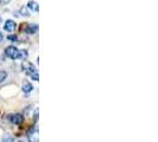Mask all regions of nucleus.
I'll use <instances>...</instances> for the list:
<instances>
[{
	"mask_svg": "<svg viewBox=\"0 0 158 142\" xmlns=\"http://www.w3.org/2000/svg\"><path fill=\"white\" fill-rule=\"evenodd\" d=\"M23 70H24V72L26 73L27 76H30L34 80H36V82L39 80L38 71H37V69L35 68L34 64H31V63H29V62L23 63Z\"/></svg>",
	"mask_w": 158,
	"mask_h": 142,
	"instance_id": "f257e3e1",
	"label": "nucleus"
},
{
	"mask_svg": "<svg viewBox=\"0 0 158 142\" xmlns=\"http://www.w3.org/2000/svg\"><path fill=\"white\" fill-rule=\"evenodd\" d=\"M18 50L16 46H13V45H10L7 46L6 49H5V56L6 57H9L10 59H13V61H16L18 58Z\"/></svg>",
	"mask_w": 158,
	"mask_h": 142,
	"instance_id": "f03ea898",
	"label": "nucleus"
},
{
	"mask_svg": "<svg viewBox=\"0 0 158 142\" xmlns=\"http://www.w3.org/2000/svg\"><path fill=\"white\" fill-rule=\"evenodd\" d=\"M10 121L13 124H16V125H19V124H22L24 122V116L22 114H13V115L10 116Z\"/></svg>",
	"mask_w": 158,
	"mask_h": 142,
	"instance_id": "7ed1b4c3",
	"label": "nucleus"
},
{
	"mask_svg": "<svg viewBox=\"0 0 158 142\" xmlns=\"http://www.w3.org/2000/svg\"><path fill=\"white\" fill-rule=\"evenodd\" d=\"M4 30L6 31V32H13L14 30H16V23L13 21V20H6V23H5V25H4Z\"/></svg>",
	"mask_w": 158,
	"mask_h": 142,
	"instance_id": "20e7f679",
	"label": "nucleus"
},
{
	"mask_svg": "<svg viewBox=\"0 0 158 142\" xmlns=\"http://www.w3.org/2000/svg\"><path fill=\"white\" fill-rule=\"evenodd\" d=\"M25 31H26V33H29V35H35V33H37V31H38V24H30V25H27Z\"/></svg>",
	"mask_w": 158,
	"mask_h": 142,
	"instance_id": "39448f33",
	"label": "nucleus"
},
{
	"mask_svg": "<svg viewBox=\"0 0 158 142\" xmlns=\"http://www.w3.org/2000/svg\"><path fill=\"white\" fill-rule=\"evenodd\" d=\"M32 90H34V85H32L30 82H25V83L23 84V92H24V94H30Z\"/></svg>",
	"mask_w": 158,
	"mask_h": 142,
	"instance_id": "423d86ee",
	"label": "nucleus"
},
{
	"mask_svg": "<svg viewBox=\"0 0 158 142\" xmlns=\"http://www.w3.org/2000/svg\"><path fill=\"white\" fill-rule=\"evenodd\" d=\"M29 9H31V11H36V12H38L39 11V6H38V4L34 1V0H31V1H29L27 2V6H26Z\"/></svg>",
	"mask_w": 158,
	"mask_h": 142,
	"instance_id": "0eeeda50",
	"label": "nucleus"
},
{
	"mask_svg": "<svg viewBox=\"0 0 158 142\" xmlns=\"http://www.w3.org/2000/svg\"><path fill=\"white\" fill-rule=\"evenodd\" d=\"M1 142H14V137L11 136L10 134H5L1 139Z\"/></svg>",
	"mask_w": 158,
	"mask_h": 142,
	"instance_id": "6e6552de",
	"label": "nucleus"
},
{
	"mask_svg": "<svg viewBox=\"0 0 158 142\" xmlns=\"http://www.w3.org/2000/svg\"><path fill=\"white\" fill-rule=\"evenodd\" d=\"M20 14H22L23 17H29V16H30L29 9H27V7H25V6H23V7L20 9Z\"/></svg>",
	"mask_w": 158,
	"mask_h": 142,
	"instance_id": "1a4fd4ad",
	"label": "nucleus"
},
{
	"mask_svg": "<svg viewBox=\"0 0 158 142\" xmlns=\"http://www.w3.org/2000/svg\"><path fill=\"white\" fill-rule=\"evenodd\" d=\"M6 78H7V72L5 70H0V83L6 80Z\"/></svg>",
	"mask_w": 158,
	"mask_h": 142,
	"instance_id": "9d476101",
	"label": "nucleus"
},
{
	"mask_svg": "<svg viewBox=\"0 0 158 142\" xmlns=\"http://www.w3.org/2000/svg\"><path fill=\"white\" fill-rule=\"evenodd\" d=\"M9 39L10 40H12V42H17L18 37L17 36H9Z\"/></svg>",
	"mask_w": 158,
	"mask_h": 142,
	"instance_id": "9b49d317",
	"label": "nucleus"
},
{
	"mask_svg": "<svg viewBox=\"0 0 158 142\" xmlns=\"http://www.w3.org/2000/svg\"><path fill=\"white\" fill-rule=\"evenodd\" d=\"M10 0H0V5H6V4H9Z\"/></svg>",
	"mask_w": 158,
	"mask_h": 142,
	"instance_id": "f8f14e48",
	"label": "nucleus"
},
{
	"mask_svg": "<svg viewBox=\"0 0 158 142\" xmlns=\"http://www.w3.org/2000/svg\"><path fill=\"white\" fill-rule=\"evenodd\" d=\"M2 40H4V35H2L1 32H0V43H1Z\"/></svg>",
	"mask_w": 158,
	"mask_h": 142,
	"instance_id": "ddd939ff",
	"label": "nucleus"
},
{
	"mask_svg": "<svg viewBox=\"0 0 158 142\" xmlns=\"http://www.w3.org/2000/svg\"><path fill=\"white\" fill-rule=\"evenodd\" d=\"M18 142H25V141H23V140H19Z\"/></svg>",
	"mask_w": 158,
	"mask_h": 142,
	"instance_id": "4468645a",
	"label": "nucleus"
},
{
	"mask_svg": "<svg viewBox=\"0 0 158 142\" xmlns=\"http://www.w3.org/2000/svg\"><path fill=\"white\" fill-rule=\"evenodd\" d=\"M1 20H2V19H1V17H0V23H1Z\"/></svg>",
	"mask_w": 158,
	"mask_h": 142,
	"instance_id": "2eb2a0df",
	"label": "nucleus"
},
{
	"mask_svg": "<svg viewBox=\"0 0 158 142\" xmlns=\"http://www.w3.org/2000/svg\"><path fill=\"white\" fill-rule=\"evenodd\" d=\"M1 62H2V61H1V59H0V63H1Z\"/></svg>",
	"mask_w": 158,
	"mask_h": 142,
	"instance_id": "dca6fc26",
	"label": "nucleus"
}]
</instances>
